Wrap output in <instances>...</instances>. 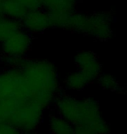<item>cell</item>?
Segmentation results:
<instances>
[{"instance_id":"obj_1","label":"cell","mask_w":127,"mask_h":134,"mask_svg":"<svg viewBox=\"0 0 127 134\" xmlns=\"http://www.w3.org/2000/svg\"><path fill=\"white\" fill-rule=\"evenodd\" d=\"M45 111L19 67L0 68V121L21 132L35 131L44 121Z\"/></svg>"},{"instance_id":"obj_2","label":"cell","mask_w":127,"mask_h":134,"mask_svg":"<svg viewBox=\"0 0 127 134\" xmlns=\"http://www.w3.org/2000/svg\"><path fill=\"white\" fill-rule=\"evenodd\" d=\"M1 59L3 66L19 67L31 91L45 109L54 105L62 92L58 70L52 62L28 57Z\"/></svg>"},{"instance_id":"obj_3","label":"cell","mask_w":127,"mask_h":134,"mask_svg":"<svg viewBox=\"0 0 127 134\" xmlns=\"http://www.w3.org/2000/svg\"><path fill=\"white\" fill-rule=\"evenodd\" d=\"M51 15L52 28H58L88 36L98 41H107L113 35V17L108 12Z\"/></svg>"},{"instance_id":"obj_4","label":"cell","mask_w":127,"mask_h":134,"mask_svg":"<svg viewBox=\"0 0 127 134\" xmlns=\"http://www.w3.org/2000/svg\"><path fill=\"white\" fill-rule=\"evenodd\" d=\"M74 125H82L98 134H109L110 127L103 118L98 102L92 98L78 100V108Z\"/></svg>"},{"instance_id":"obj_5","label":"cell","mask_w":127,"mask_h":134,"mask_svg":"<svg viewBox=\"0 0 127 134\" xmlns=\"http://www.w3.org/2000/svg\"><path fill=\"white\" fill-rule=\"evenodd\" d=\"M33 37L21 27L0 43L1 58L27 57L32 46Z\"/></svg>"},{"instance_id":"obj_6","label":"cell","mask_w":127,"mask_h":134,"mask_svg":"<svg viewBox=\"0 0 127 134\" xmlns=\"http://www.w3.org/2000/svg\"><path fill=\"white\" fill-rule=\"evenodd\" d=\"M21 27L32 37L37 36L52 29L50 13L42 8L30 10L19 20Z\"/></svg>"},{"instance_id":"obj_7","label":"cell","mask_w":127,"mask_h":134,"mask_svg":"<svg viewBox=\"0 0 127 134\" xmlns=\"http://www.w3.org/2000/svg\"><path fill=\"white\" fill-rule=\"evenodd\" d=\"M77 71L86 77L91 84L98 80L102 73V65L98 56L92 51H79L74 57Z\"/></svg>"},{"instance_id":"obj_8","label":"cell","mask_w":127,"mask_h":134,"mask_svg":"<svg viewBox=\"0 0 127 134\" xmlns=\"http://www.w3.org/2000/svg\"><path fill=\"white\" fill-rule=\"evenodd\" d=\"M41 8V0H0V15L19 21L25 14Z\"/></svg>"},{"instance_id":"obj_9","label":"cell","mask_w":127,"mask_h":134,"mask_svg":"<svg viewBox=\"0 0 127 134\" xmlns=\"http://www.w3.org/2000/svg\"><path fill=\"white\" fill-rule=\"evenodd\" d=\"M81 0H41V8L51 15L76 12Z\"/></svg>"},{"instance_id":"obj_10","label":"cell","mask_w":127,"mask_h":134,"mask_svg":"<svg viewBox=\"0 0 127 134\" xmlns=\"http://www.w3.org/2000/svg\"><path fill=\"white\" fill-rule=\"evenodd\" d=\"M48 129L51 134H75L74 125L57 113L48 117Z\"/></svg>"},{"instance_id":"obj_11","label":"cell","mask_w":127,"mask_h":134,"mask_svg":"<svg viewBox=\"0 0 127 134\" xmlns=\"http://www.w3.org/2000/svg\"><path fill=\"white\" fill-rule=\"evenodd\" d=\"M89 85H91V83L77 70L69 73L64 80V85L65 89L71 92H81L85 90Z\"/></svg>"},{"instance_id":"obj_12","label":"cell","mask_w":127,"mask_h":134,"mask_svg":"<svg viewBox=\"0 0 127 134\" xmlns=\"http://www.w3.org/2000/svg\"><path fill=\"white\" fill-rule=\"evenodd\" d=\"M19 28H21V25L18 20L0 15V43H2Z\"/></svg>"},{"instance_id":"obj_13","label":"cell","mask_w":127,"mask_h":134,"mask_svg":"<svg viewBox=\"0 0 127 134\" xmlns=\"http://www.w3.org/2000/svg\"><path fill=\"white\" fill-rule=\"evenodd\" d=\"M98 85L104 90H108V91H120V85L118 84V81L113 77L112 75L110 74H105V73H101L99 77L97 80Z\"/></svg>"},{"instance_id":"obj_14","label":"cell","mask_w":127,"mask_h":134,"mask_svg":"<svg viewBox=\"0 0 127 134\" xmlns=\"http://www.w3.org/2000/svg\"><path fill=\"white\" fill-rule=\"evenodd\" d=\"M0 134H22L17 128L0 121Z\"/></svg>"},{"instance_id":"obj_15","label":"cell","mask_w":127,"mask_h":134,"mask_svg":"<svg viewBox=\"0 0 127 134\" xmlns=\"http://www.w3.org/2000/svg\"><path fill=\"white\" fill-rule=\"evenodd\" d=\"M22 134H43V133L37 132V130H35V131H29V132H22Z\"/></svg>"}]
</instances>
